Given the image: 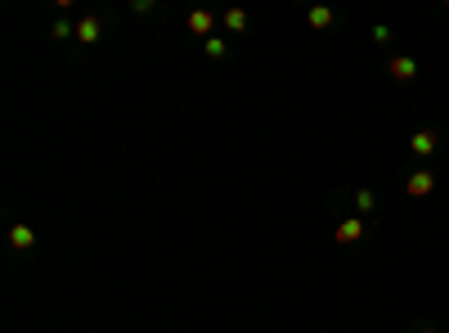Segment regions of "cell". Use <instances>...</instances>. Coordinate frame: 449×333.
I'll return each instance as SVG.
<instances>
[{
  "mask_svg": "<svg viewBox=\"0 0 449 333\" xmlns=\"http://www.w3.org/2000/svg\"><path fill=\"white\" fill-rule=\"evenodd\" d=\"M364 239V221L359 216H346V221L337 225V243H359Z\"/></svg>",
  "mask_w": 449,
  "mask_h": 333,
  "instance_id": "cell-4",
  "label": "cell"
},
{
  "mask_svg": "<svg viewBox=\"0 0 449 333\" xmlns=\"http://www.w3.org/2000/svg\"><path fill=\"white\" fill-rule=\"evenodd\" d=\"M9 243H14L18 252H32V248H36V234H32V225H9Z\"/></svg>",
  "mask_w": 449,
  "mask_h": 333,
  "instance_id": "cell-5",
  "label": "cell"
},
{
  "mask_svg": "<svg viewBox=\"0 0 449 333\" xmlns=\"http://www.w3.org/2000/svg\"><path fill=\"white\" fill-rule=\"evenodd\" d=\"M409 149H414L418 158H432L436 154V131H418V136L409 140Z\"/></svg>",
  "mask_w": 449,
  "mask_h": 333,
  "instance_id": "cell-6",
  "label": "cell"
},
{
  "mask_svg": "<svg viewBox=\"0 0 449 333\" xmlns=\"http://www.w3.org/2000/svg\"><path fill=\"white\" fill-rule=\"evenodd\" d=\"M225 54H229L225 36H212V41H207V59H225Z\"/></svg>",
  "mask_w": 449,
  "mask_h": 333,
  "instance_id": "cell-11",
  "label": "cell"
},
{
  "mask_svg": "<svg viewBox=\"0 0 449 333\" xmlns=\"http://www.w3.org/2000/svg\"><path fill=\"white\" fill-rule=\"evenodd\" d=\"M387 72H391V81H414V72H418V63L409 59V54H396V59L387 63Z\"/></svg>",
  "mask_w": 449,
  "mask_h": 333,
  "instance_id": "cell-3",
  "label": "cell"
},
{
  "mask_svg": "<svg viewBox=\"0 0 449 333\" xmlns=\"http://www.w3.org/2000/svg\"><path fill=\"white\" fill-rule=\"evenodd\" d=\"M305 23H310L314 32H323V27H332V9L328 5H314L310 14H305Z\"/></svg>",
  "mask_w": 449,
  "mask_h": 333,
  "instance_id": "cell-7",
  "label": "cell"
},
{
  "mask_svg": "<svg viewBox=\"0 0 449 333\" xmlns=\"http://www.w3.org/2000/svg\"><path fill=\"white\" fill-rule=\"evenodd\" d=\"M418 333H441V329H418Z\"/></svg>",
  "mask_w": 449,
  "mask_h": 333,
  "instance_id": "cell-14",
  "label": "cell"
},
{
  "mask_svg": "<svg viewBox=\"0 0 449 333\" xmlns=\"http://www.w3.org/2000/svg\"><path fill=\"white\" fill-rule=\"evenodd\" d=\"M212 27H216L212 9H194V14H189V32H194V36H203V41H212Z\"/></svg>",
  "mask_w": 449,
  "mask_h": 333,
  "instance_id": "cell-2",
  "label": "cell"
},
{
  "mask_svg": "<svg viewBox=\"0 0 449 333\" xmlns=\"http://www.w3.org/2000/svg\"><path fill=\"white\" fill-rule=\"evenodd\" d=\"M355 207H359V212H373V207H378V194H373V189H359V194H355Z\"/></svg>",
  "mask_w": 449,
  "mask_h": 333,
  "instance_id": "cell-10",
  "label": "cell"
},
{
  "mask_svg": "<svg viewBox=\"0 0 449 333\" xmlns=\"http://www.w3.org/2000/svg\"><path fill=\"white\" fill-rule=\"evenodd\" d=\"M50 36H54V41H68V36H76V27L68 23V18H63V23H54V27H50Z\"/></svg>",
  "mask_w": 449,
  "mask_h": 333,
  "instance_id": "cell-12",
  "label": "cell"
},
{
  "mask_svg": "<svg viewBox=\"0 0 449 333\" xmlns=\"http://www.w3.org/2000/svg\"><path fill=\"white\" fill-rule=\"evenodd\" d=\"M373 41H378V45H387V41H391V27H382V23H378V27H373Z\"/></svg>",
  "mask_w": 449,
  "mask_h": 333,
  "instance_id": "cell-13",
  "label": "cell"
},
{
  "mask_svg": "<svg viewBox=\"0 0 449 333\" xmlns=\"http://www.w3.org/2000/svg\"><path fill=\"white\" fill-rule=\"evenodd\" d=\"M76 41H99V18H81V23H76Z\"/></svg>",
  "mask_w": 449,
  "mask_h": 333,
  "instance_id": "cell-8",
  "label": "cell"
},
{
  "mask_svg": "<svg viewBox=\"0 0 449 333\" xmlns=\"http://www.w3.org/2000/svg\"><path fill=\"white\" fill-rule=\"evenodd\" d=\"M432 189H436V176H432L427 167H423V171H414V176L405 180V194H409V198H427Z\"/></svg>",
  "mask_w": 449,
  "mask_h": 333,
  "instance_id": "cell-1",
  "label": "cell"
},
{
  "mask_svg": "<svg viewBox=\"0 0 449 333\" xmlns=\"http://www.w3.org/2000/svg\"><path fill=\"white\" fill-rule=\"evenodd\" d=\"M225 27L229 32H247V14L243 9H225Z\"/></svg>",
  "mask_w": 449,
  "mask_h": 333,
  "instance_id": "cell-9",
  "label": "cell"
}]
</instances>
